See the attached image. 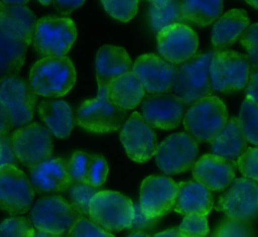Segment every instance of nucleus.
<instances>
[{"label":"nucleus","instance_id":"8fccbe9b","mask_svg":"<svg viewBox=\"0 0 258 237\" xmlns=\"http://www.w3.org/2000/svg\"><path fill=\"white\" fill-rule=\"evenodd\" d=\"M126 237H150V236L147 234H144V233H131Z\"/></svg>","mask_w":258,"mask_h":237},{"label":"nucleus","instance_id":"473e14b6","mask_svg":"<svg viewBox=\"0 0 258 237\" xmlns=\"http://www.w3.org/2000/svg\"><path fill=\"white\" fill-rule=\"evenodd\" d=\"M214 237H254L250 222L225 218L217 227Z\"/></svg>","mask_w":258,"mask_h":237},{"label":"nucleus","instance_id":"f704fd0d","mask_svg":"<svg viewBox=\"0 0 258 237\" xmlns=\"http://www.w3.org/2000/svg\"><path fill=\"white\" fill-rule=\"evenodd\" d=\"M178 229L184 237H206L209 234L206 216L196 213L184 216Z\"/></svg>","mask_w":258,"mask_h":237},{"label":"nucleus","instance_id":"f3484780","mask_svg":"<svg viewBox=\"0 0 258 237\" xmlns=\"http://www.w3.org/2000/svg\"><path fill=\"white\" fill-rule=\"evenodd\" d=\"M199 45L197 33L186 24H173L157 33V49L171 64H182L196 55Z\"/></svg>","mask_w":258,"mask_h":237},{"label":"nucleus","instance_id":"9d476101","mask_svg":"<svg viewBox=\"0 0 258 237\" xmlns=\"http://www.w3.org/2000/svg\"><path fill=\"white\" fill-rule=\"evenodd\" d=\"M11 138L16 157L24 166L32 168L51 158V133L44 126L30 123L14 130Z\"/></svg>","mask_w":258,"mask_h":237},{"label":"nucleus","instance_id":"ea45409f","mask_svg":"<svg viewBox=\"0 0 258 237\" xmlns=\"http://www.w3.org/2000/svg\"><path fill=\"white\" fill-rule=\"evenodd\" d=\"M239 40L247 51L250 68L258 69V22L248 26Z\"/></svg>","mask_w":258,"mask_h":237},{"label":"nucleus","instance_id":"7c9ffc66","mask_svg":"<svg viewBox=\"0 0 258 237\" xmlns=\"http://www.w3.org/2000/svg\"><path fill=\"white\" fill-rule=\"evenodd\" d=\"M238 119L247 142L258 145V103L246 98L240 107Z\"/></svg>","mask_w":258,"mask_h":237},{"label":"nucleus","instance_id":"423d86ee","mask_svg":"<svg viewBox=\"0 0 258 237\" xmlns=\"http://www.w3.org/2000/svg\"><path fill=\"white\" fill-rule=\"evenodd\" d=\"M126 116V110L110 100L108 88H99L96 98L82 103L76 115V122L88 131L106 133L120 129Z\"/></svg>","mask_w":258,"mask_h":237},{"label":"nucleus","instance_id":"a878e982","mask_svg":"<svg viewBox=\"0 0 258 237\" xmlns=\"http://www.w3.org/2000/svg\"><path fill=\"white\" fill-rule=\"evenodd\" d=\"M211 143L213 154L231 160L238 159L247 150V140L239 119L236 117L228 119L224 128Z\"/></svg>","mask_w":258,"mask_h":237},{"label":"nucleus","instance_id":"f8f14e48","mask_svg":"<svg viewBox=\"0 0 258 237\" xmlns=\"http://www.w3.org/2000/svg\"><path fill=\"white\" fill-rule=\"evenodd\" d=\"M33 199L34 190L27 175L17 166L0 165V209L11 215L23 214Z\"/></svg>","mask_w":258,"mask_h":237},{"label":"nucleus","instance_id":"9b49d317","mask_svg":"<svg viewBox=\"0 0 258 237\" xmlns=\"http://www.w3.org/2000/svg\"><path fill=\"white\" fill-rule=\"evenodd\" d=\"M215 209L230 219L250 222L258 216V182L246 177L234 180Z\"/></svg>","mask_w":258,"mask_h":237},{"label":"nucleus","instance_id":"49530a36","mask_svg":"<svg viewBox=\"0 0 258 237\" xmlns=\"http://www.w3.org/2000/svg\"><path fill=\"white\" fill-rule=\"evenodd\" d=\"M85 1H52L56 10L62 15H69L73 10L79 8Z\"/></svg>","mask_w":258,"mask_h":237},{"label":"nucleus","instance_id":"e433bc0d","mask_svg":"<svg viewBox=\"0 0 258 237\" xmlns=\"http://www.w3.org/2000/svg\"><path fill=\"white\" fill-rule=\"evenodd\" d=\"M109 166L106 159L101 155H91L86 184L95 188L101 187L108 175Z\"/></svg>","mask_w":258,"mask_h":237},{"label":"nucleus","instance_id":"a211bd4d","mask_svg":"<svg viewBox=\"0 0 258 237\" xmlns=\"http://www.w3.org/2000/svg\"><path fill=\"white\" fill-rule=\"evenodd\" d=\"M184 114V104L174 94L150 95L141 103V116L152 128L169 130L177 127Z\"/></svg>","mask_w":258,"mask_h":237},{"label":"nucleus","instance_id":"f257e3e1","mask_svg":"<svg viewBox=\"0 0 258 237\" xmlns=\"http://www.w3.org/2000/svg\"><path fill=\"white\" fill-rule=\"evenodd\" d=\"M77 74L68 56L42 57L31 68L28 84L35 95L57 98L74 87Z\"/></svg>","mask_w":258,"mask_h":237},{"label":"nucleus","instance_id":"ddd939ff","mask_svg":"<svg viewBox=\"0 0 258 237\" xmlns=\"http://www.w3.org/2000/svg\"><path fill=\"white\" fill-rule=\"evenodd\" d=\"M0 100L9 112L13 128L26 126L32 120L36 95L24 79L14 76L3 80L0 83Z\"/></svg>","mask_w":258,"mask_h":237},{"label":"nucleus","instance_id":"a18cd8bd","mask_svg":"<svg viewBox=\"0 0 258 237\" xmlns=\"http://www.w3.org/2000/svg\"><path fill=\"white\" fill-rule=\"evenodd\" d=\"M12 123L10 119L9 112L5 105L0 100V136L8 135L10 130L12 129Z\"/></svg>","mask_w":258,"mask_h":237},{"label":"nucleus","instance_id":"c03bdc74","mask_svg":"<svg viewBox=\"0 0 258 237\" xmlns=\"http://www.w3.org/2000/svg\"><path fill=\"white\" fill-rule=\"evenodd\" d=\"M247 98L255 103H258V69L250 68L249 77L245 86Z\"/></svg>","mask_w":258,"mask_h":237},{"label":"nucleus","instance_id":"0eeeda50","mask_svg":"<svg viewBox=\"0 0 258 237\" xmlns=\"http://www.w3.org/2000/svg\"><path fill=\"white\" fill-rule=\"evenodd\" d=\"M82 216L60 196L44 197L30 210V222L38 230L67 235Z\"/></svg>","mask_w":258,"mask_h":237},{"label":"nucleus","instance_id":"c756f323","mask_svg":"<svg viewBox=\"0 0 258 237\" xmlns=\"http://www.w3.org/2000/svg\"><path fill=\"white\" fill-rule=\"evenodd\" d=\"M149 5V22L154 32L158 33L173 24H185L181 14L180 1H150Z\"/></svg>","mask_w":258,"mask_h":237},{"label":"nucleus","instance_id":"20e7f679","mask_svg":"<svg viewBox=\"0 0 258 237\" xmlns=\"http://www.w3.org/2000/svg\"><path fill=\"white\" fill-rule=\"evenodd\" d=\"M89 217L104 230L119 232L130 228L134 219V204L121 193L100 191L91 200Z\"/></svg>","mask_w":258,"mask_h":237},{"label":"nucleus","instance_id":"f03ea898","mask_svg":"<svg viewBox=\"0 0 258 237\" xmlns=\"http://www.w3.org/2000/svg\"><path fill=\"white\" fill-rule=\"evenodd\" d=\"M217 50L194 55L176 66L171 90L184 105H192L213 92L210 66Z\"/></svg>","mask_w":258,"mask_h":237},{"label":"nucleus","instance_id":"72a5a7b5","mask_svg":"<svg viewBox=\"0 0 258 237\" xmlns=\"http://www.w3.org/2000/svg\"><path fill=\"white\" fill-rule=\"evenodd\" d=\"M33 226L24 217H10L0 223V237H30Z\"/></svg>","mask_w":258,"mask_h":237},{"label":"nucleus","instance_id":"58836bf2","mask_svg":"<svg viewBox=\"0 0 258 237\" xmlns=\"http://www.w3.org/2000/svg\"><path fill=\"white\" fill-rule=\"evenodd\" d=\"M91 155L84 151H76L68 161L69 171L73 183L86 184Z\"/></svg>","mask_w":258,"mask_h":237},{"label":"nucleus","instance_id":"b1692460","mask_svg":"<svg viewBox=\"0 0 258 237\" xmlns=\"http://www.w3.org/2000/svg\"><path fill=\"white\" fill-rule=\"evenodd\" d=\"M249 26L247 13L242 9H231L215 22L212 28V43L216 48H226L238 39Z\"/></svg>","mask_w":258,"mask_h":237},{"label":"nucleus","instance_id":"a19ab883","mask_svg":"<svg viewBox=\"0 0 258 237\" xmlns=\"http://www.w3.org/2000/svg\"><path fill=\"white\" fill-rule=\"evenodd\" d=\"M237 167L246 177L258 182V147H250L237 159Z\"/></svg>","mask_w":258,"mask_h":237},{"label":"nucleus","instance_id":"2f4dec72","mask_svg":"<svg viewBox=\"0 0 258 237\" xmlns=\"http://www.w3.org/2000/svg\"><path fill=\"white\" fill-rule=\"evenodd\" d=\"M100 191L99 188L87 184L73 183L69 188L71 205L82 217L89 216L91 200Z\"/></svg>","mask_w":258,"mask_h":237},{"label":"nucleus","instance_id":"412c9836","mask_svg":"<svg viewBox=\"0 0 258 237\" xmlns=\"http://www.w3.org/2000/svg\"><path fill=\"white\" fill-rule=\"evenodd\" d=\"M36 18L25 5H13L11 1H0V30L7 36L21 40L27 45L32 42Z\"/></svg>","mask_w":258,"mask_h":237},{"label":"nucleus","instance_id":"4be33fe9","mask_svg":"<svg viewBox=\"0 0 258 237\" xmlns=\"http://www.w3.org/2000/svg\"><path fill=\"white\" fill-rule=\"evenodd\" d=\"M132 61L125 48L106 44L96 55V78L99 88H109L118 77L131 72Z\"/></svg>","mask_w":258,"mask_h":237},{"label":"nucleus","instance_id":"603ef678","mask_svg":"<svg viewBox=\"0 0 258 237\" xmlns=\"http://www.w3.org/2000/svg\"><path fill=\"white\" fill-rule=\"evenodd\" d=\"M39 3H40V4H42V5H48V4L52 3V1H40Z\"/></svg>","mask_w":258,"mask_h":237},{"label":"nucleus","instance_id":"dca6fc26","mask_svg":"<svg viewBox=\"0 0 258 237\" xmlns=\"http://www.w3.org/2000/svg\"><path fill=\"white\" fill-rule=\"evenodd\" d=\"M176 66L154 53L138 56L132 72L141 82L145 92L152 95L166 94L171 90Z\"/></svg>","mask_w":258,"mask_h":237},{"label":"nucleus","instance_id":"6ab92c4d","mask_svg":"<svg viewBox=\"0 0 258 237\" xmlns=\"http://www.w3.org/2000/svg\"><path fill=\"white\" fill-rule=\"evenodd\" d=\"M237 163L215 154H205L199 158L192 169V176L210 191H224L234 181Z\"/></svg>","mask_w":258,"mask_h":237},{"label":"nucleus","instance_id":"de8ad7c7","mask_svg":"<svg viewBox=\"0 0 258 237\" xmlns=\"http://www.w3.org/2000/svg\"><path fill=\"white\" fill-rule=\"evenodd\" d=\"M153 237H184L178 228H170L155 234Z\"/></svg>","mask_w":258,"mask_h":237},{"label":"nucleus","instance_id":"09e8293b","mask_svg":"<svg viewBox=\"0 0 258 237\" xmlns=\"http://www.w3.org/2000/svg\"><path fill=\"white\" fill-rule=\"evenodd\" d=\"M66 235H57V234H52V233H48L45 231H41L38 230L36 228H32L31 233H30V237H64Z\"/></svg>","mask_w":258,"mask_h":237},{"label":"nucleus","instance_id":"79ce46f5","mask_svg":"<svg viewBox=\"0 0 258 237\" xmlns=\"http://www.w3.org/2000/svg\"><path fill=\"white\" fill-rule=\"evenodd\" d=\"M157 222L158 219H149L144 215L140 204H134V219L129 228L133 233H143L144 231L150 230Z\"/></svg>","mask_w":258,"mask_h":237},{"label":"nucleus","instance_id":"4c0bfd02","mask_svg":"<svg viewBox=\"0 0 258 237\" xmlns=\"http://www.w3.org/2000/svg\"><path fill=\"white\" fill-rule=\"evenodd\" d=\"M64 237H115L91 220L80 218Z\"/></svg>","mask_w":258,"mask_h":237},{"label":"nucleus","instance_id":"2eb2a0df","mask_svg":"<svg viewBox=\"0 0 258 237\" xmlns=\"http://www.w3.org/2000/svg\"><path fill=\"white\" fill-rule=\"evenodd\" d=\"M120 140L128 157L140 163L155 155L158 147L154 130L138 112H133L123 124Z\"/></svg>","mask_w":258,"mask_h":237},{"label":"nucleus","instance_id":"bb28decb","mask_svg":"<svg viewBox=\"0 0 258 237\" xmlns=\"http://www.w3.org/2000/svg\"><path fill=\"white\" fill-rule=\"evenodd\" d=\"M110 100L122 109L129 110L137 107L145 96V90L131 71L112 82L108 88Z\"/></svg>","mask_w":258,"mask_h":237},{"label":"nucleus","instance_id":"c85d7f7f","mask_svg":"<svg viewBox=\"0 0 258 237\" xmlns=\"http://www.w3.org/2000/svg\"><path fill=\"white\" fill-rule=\"evenodd\" d=\"M181 14L184 23L208 26L220 18L223 11V1H180Z\"/></svg>","mask_w":258,"mask_h":237},{"label":"nucleus","instance_id":"4468645a","mask_svg":"<svg viewBox=\"0 0 258 237\" xmlns=\"http://www.w3.org/2000/svg\"><path fill=\"white\" fill-rule=\"evenodd\" d=\"M178 184L166 176L150 175L140 187V207L149 219H159L175 206Z\"/></svg>","mask_w":258,"mask_h":237},{"label":"nucleus","instance_id":"393cba45","mask_svg":"<svg viewBox=\"0 0 258 237\" xmlns=\"http://www.w3.org/2000/svg\"><path fill=\"white\" fill-rule=\"evenodd\" d=\"M37 110L50 133L57 138L69 137L76 120L72 108L67 102L62 100L41 101Z\"/></svg>","mask_w":258,"mask_h":237},{"label":"nucleus","instance_id":"5701e85b","mask_svg":"<svg viewBox=\"0 0 258 237\" xmlns=\"http://www.w3.org/2000/svg\"><path fill=\"white\" fill-rule=\"evenodd\" d=\"M214 206V197L210 190L196 181L178 184V194L173 208L175 212L186 216L201 214L207 216Z\"/></svg>","mask_w":258,"mask_h":237},{"label":"nucleus","instance_id":"c9c22d12","mask_svg":"<svg viewBox=\"0 0 258 237\" xmlns=\"http://www.w3.org/2000/svg\"><path fill=\"white\" fill-rule=\"evenodd\" d=\"M105 10L115 19L127 22L138 10V1H101Z\"/></svg>","mask_w":258,"mask_h":237},{"label":"nucleus","instance_id":"cd10ccee","mask_svg":"<svg viewBox=\"0 0 258 237\" xmlns=\"http://www.w3.org/2000/svg\"><path fill=\"white\" fill-rule=\"evenodd\" d=\"M27 46L23 41L13 39L0 30V83L17 75L24 65Z\"/></svg>","mask_w":258,"mask_h":237},{"label":"nucleus","instance_id":"7ed1b4c3","mask_svg":"<svg viewBox=\"0 0 258 237\" xmlns=\"http://www.w3.org/2000/svg\"><path fill=\"white\" fill-rule=\"evenodd\" d=\"M227 121V107L216 96H209L194 103L182 120L187 133L199 142H212Z\"/></svg>","mask_w":258,"mask_h":237},{"label":"nucleus","instance_id":"37998d69","mask_svg":"<svg viewBox=\"0 0 258 237\" xmlns=\"http://www.w3.org/2000/svg\"><path fill=\"white\" fill-rule=\"evenodd\" d=\"M17 163L18 159L13 148L11 136H0V165L11 164L16 166Z\"/></svg>","mask_w":258,"mask_h":237},{"label":"nucleus","instance_id":"1a4fd4ad","mask_svg":"<svg viewBox=\"0 0 258 237\" xmlns=\"http://www.w3.org/2000/svg\"><path fill=\"white\" fill-rule=\"evenodd\" d=\"M199 154L198 141L186 132L167 136L157 147L155 161L166 174H177L194 168Z\"/></svg>","mask_w":258,"mask_h":237},{"label":"nucleus","instance_id":"39448f33","mask_svg":"<svg viewBox=\"0 0 258 237\" xmlns=\"http://www.w3.org/2000/svg\"><path fill=\"white\" fill-rule=\"evenodd\" d=\"M77 34L75 22L68 17H41L36 21L32 43L43 57L64 56Z\"/></svg>","mask_w":258,"mask_h":237},{"label":"nucleus","instance_id":"6e6552de","mask_svg":"<svg viewBox=\"0 0 258 237\" xmlns=\"http://www.w3.org/2000/svg\"><path fill=\"white\" fill-rule=\"evenodd\" d=\"M249 71L250 64L246 54L234 50H217L210 66L213 91L230 94L243 89Z\"/></svg>","mask_w":258,"mask_h":237},{"label":"nucleus","instance_id":"aec40b11","mask_svg":"<svg viewBox=\"0 0 258 237\" xmlns=\"http://www.w3.org/2000/svg\"><path fill=\"white\" fill-rule=\"evenodd\" d=\"M30 184L34 192L40 194L61 193L73 184L69 163L66 159L49 158L30 168Z\"/></svg>","mask_w":258,"mask_h":237},{"label":"nucleus","instance_id":"3c124183","mask_svg":"<svg viewBox=\"0 0 258 237\" xmlns=\"http://www.w3.org/2000/svg\"><path fill=\"white\" fill-rule=\"evenodd\" d=\"M247 4L253 6L254 8H258V0H255V1H247Z\"/></svg>","mask_w":258,"mask_h":237}]
</instances>
